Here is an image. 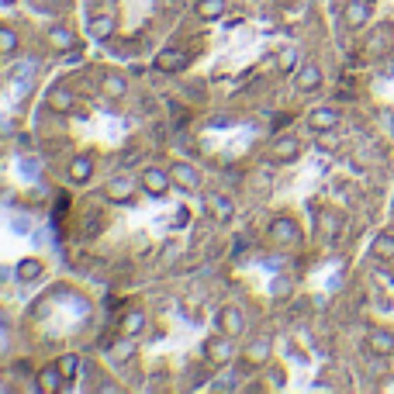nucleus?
Instances as JSON below:
<instances>
[{
    "instance_id": "ddd939ff",
    "label": "nucleus",
    "mask_w": 394,
    "mask_h": 394,
    "mask_svg": "<svg viewBox=\"0 0 394 394\" xmlns=\"http://www.w3.org/2000/svg\"><path fill=\"white\" fill-rule=\"evenodd\" d=\"M45 101H49V111H56V115H70L77 97L70 94V87H63V83H59V87H52V90L45 94Z\"/></svg>"
},
{
    "instance_id": "f03ea898",
    "label": "nucleus",
    "mask_w": 394,
    "mask_h": 394,
    "mask_svg": "<svg viewBox=\"0 0 394 394\" xmlns=\"http://www.w3.org/2000/svg\"><path fill=\"white\" fill-rule=\"evenodd\" d=\"M204 353L208 360L215 363V367H229L232 360H236V346H232V336H225V332H215L208 343H204Z\"/></svg>"
},
{
    "instance_id": "aec40b11",
    "label": "nucleus",
    "mask_w": 394,
    "mask_h": 394,
    "mask_svg": "<svg viewBox=\"0 0 394 394\" xmlns=\"http://www.w3.org/2000/svg\"><path fill=\"white\" fill-rule=\"evenodd\" d=\"M45 42H49V45H52L56 52H70L73 45H80V42L73 39V32H70V28H49Z\"/></svg>"
},
{
    "instance_id": "a878e982",
    "label": "nucleus",
    "mask_w": 394,
    "mask_h": 394,
    "mask_svg": "<svg viewBox=\"0 0 394 394\" xmlns=\"http://www.w3.org/2000/svg\"><path fill=\"white\" fill-rule=\"evenodd\" d=\"M146 325H149V322H146L142 312H132V315L125 318V336H128V339H139V336L146 332Z\"/></svg>"
},
{
    "instance_id": "9d476101",
    "label": "nucleus",
    "mask_w": 394,
    "mask_h": 394,
    "mask_svg": "<svg viewBox=\"0 0 394 394\" xmlns=\"http://www.w3.org/2000/svg\"><path fill=\"white\" fill-rule=\"evenodd\" d=\"M132 197H135L132 177H115V180L104 184V201H111V204H128Z\"/></svg>"
},
{
    "instance_id": "4be33fe9",
    "label": "nucleus",
    "mask_w": 394,
    "mask_h": 394,
    "mask_svg": "<svg viewBox=\"0 0 394 394\" xmlns=\"http://www.w3.org/2000/svg\"><path fill=\"white\" fill-rule=\"evenodd\" d=\"M90 32H94L97 42H108L115 35V18H111V14H97V18L90 21Z\"/></svg>"
},
{
    "instance_id": "9b49d317",
    "label": "nucleus",
    "mask_w": 394,
    "mask_h": 394,
    "mask_svg": "<svg viewBox=\"0 0 394 394\" xmlns=\"http://www.w3.org/2000/svg\"><path fill=\"white\" fill-rule=\"evenodd\" d=\"M63 388H66V377L59 374V367H56V363L42 367L39 377H35V391H42V394H56V391H63Z\"/></svg>"
},
{
    "instance_id": "f257e3e1",
    "label": "nucleus",
    "mask_w": 394,
    "mask_h": 394,
    "mask_svg": "<svg viewBox=\"0 0 394 394\" xmlns=\"http://www.w3.org/2000/svg\"><path fill=\"white\" fill-rule=\"evenodd\" d=\"M139 187H142V191H146L149 197H166V194H170V187H173V180H170V170L146 166V170L139 173Z\"/></svg>"
},
{
    "instance_id": "f8f14e48",
    "label": "nucleus",
    "mask_w": 394,
    "mask_h": 394,
    "mask_svg": "<svg viewBox=\"0 0 394 394\" xmlns=\"http://www.w3.org/2000/svg\"><path fill=\"white\" fill-rule=\"evenodd\" d=\"M184 66H187V56L180 49H163V52H156V59H153V70L156 73H180Z\"/></svg>"
},
{
    "instance_id": "2eb2a0df",
    "label": "nucleus",
    "mask_w": 394,
    "mask_h": 394,
    "mask_svg": "<svg viewBox=\"0 0 394 394\" xmlns=\"http://www.w3.org/2000/svg\"><path fill=\"white\" fill-rule=\"evenodd\" d=\"M94 170H97V166H94L90 156H73L66 177H70V184H90V180H94Z\"/></svg>"
},
{
    "instance_id": "1a4fd4ad",
    "label": "nucleus",
    "mask_w": 394,
    "mask_h": 394,
    "mask_svg": "<svg viewBox=\"0 0 394 394\" xmlns=\"http://www.w3.org/2000/svg\"><path fill=\"white\" fill-rule=\"evenodd\" d=\"M101 94H104V101H121V97L128 94V77L118 73V70H104V77H101Z\"/></svg>"
},
{
    "instance_id": "423d86ee",
    "label": "nucleus",
    "mask_w": 394,
    "mask_h": 394,
    "mask_svg": "<svg viewBox=\"0 0 394 394\" xmlns=\"http://www.w3.org/2000/svg\"><path fill=\"white\" fill-rule=\"evenodd\" d=\"M215 325H218V332H225V336H242V329H246V318L239 312L236 305H222L218 308V315H215Z\"/></svg>"
},
{
    "instance_id": "412c9836",
    "label": "nucleus",
    "mask_w": 394,
    "mask_h": 394,
    "mask_svg": "<svg viewBox=\"0 0 394 394\" xmlns=\"http://www.w3.org/2000/svg\"><path fill=\"white\" fill-rule=\"evenodd\" d=\"M194 11H197L201 21H218V18L225 14V0H197Z\"/></svg>"
},
{
    "instance_id": "5701e85b",
    "label": "nucleus",
    "mask_w": 394,
    "mask_h": 394,
    "mask_svg": "<svg viewBox=\"0 0 394 394\" xmlns=\"http://www.w3.org/2000/svg\"><path fill=\"white\" fill-rule=\"evenodd\" d=\"M42 274H45L42 260H21V263H18V280H21V284H35Z\"/></svg>"
},
{
    "instance_id": "6e6552de",
    "label": "nucleus",
    "mask_w": 394,
    "mask_h": 394,
    "mask_svg": "<svg viewBox=\"0 0 394 394\" xmlns=\"http://www.w3.org/2000/svg\"><path fill=\"white\" fill-rule=\"evenodd\" d=\"M339 121H343V115H339L336 108H312V111H308V128L318 132V135H322V132H336Z\"/></svg>"
},
{
    "instance_id": "20e7f679",
    "label": "nucleus",
    "mask_w": 394,
    "mask_h": 394,
    "mask_svg": "<svg viewBox=\"0 0 394 394\" xmlns=\"http://www.w3.org/2000/svg\"><path fill=\"white\" fill-rule=\"evenodd\" d=\"M267 239H270V242H280V246H291V242H298V239H301V229H298V222H294V218L277 215L274 222L267 225Z\"/></svg>"
},
{
    "instance_id": "f3484780",
    "label": "nucleus",
    "mask_w": 394,
    "mask_h": 394,
    "mask_svg": "<svg viewBox=\"0 0 394 394\" xmlns=\"http://www.w3.org/2000/svg\"><path fill=\"white\" fill-rule=\"evenodd\" d=\"M367 350L374 356H391L394 353V336L388 329H374L370 336H367Z\"/></svg>"
},
{
    "instance_id": "393cba45",
    "label": "nucleus",
    "mask_w": 394,
    "mask_h": 394,
    "mask_svg": "<svg viewBox=\"0 0 394 394\" xmlns=\"http://www.w3.org/2000/svg\"><path fill=\"white\" fill-rule=\"evenodd\" d=\"M374 256L377 260H388V263H394V236H377L374 239Z\"/></svg>"
},
{
    "instance_id": "6ab92c4d",
    "label": "nucleus",
    "mask_w": 394,
    "mask_h": 394,
    "mask_svg": "<svg viewBox=\"0 0 394 394\" xmlns=\"http://www.w3.org/2000/svg\"><path fill=\"white\" fill-rule=\"evenodd\" d=\"M56 367H59V374H63V377H66V384H70V381H77L80 370H83V356L80 353H63L59 360H56Z\"/></svg>"
},
{
    "instance_id": "39448f33",
    "label": "nucleus",
    "mask_w": 394,
    "mask_h": 394,
    "mask_svg": "<svg viewBox=\"0 0 394 394\" xmlns=\"http://www.w3.org/2000/svg\"><path fill=\"white\" fill-rule=\"evenodd\" d=\"M322 83H325V73H322L318 63H305V66L294 70V87H298V94H315V90H322Z\"/></svg>"
},
{
    "instance_id": "b1692460",
    "label": "nucleus",
    "mask_w": 394,
    "mask_h": 394,
    "mask_svg": "<svg viewBox=\"0 0 394 394\" xmlns=\"http://www.w3.org/2000/svg\"><path fill=\"white\" fill-rule=\"evenodd\" d=\"M18 45H21L18 32H14V28H7V25H0V56H14V52H18Z\"/></svg>"
},
{
    "instance_id": "dca6fc26",
    "label": "nucleus",
    "mask_w": 394,
    "mask_h": 394,
    "mask_svg": "<svg viewBox=\"0 0 394 394\" xmlns=\"http://www.w3.org/2000/svg\"><path fill=\"white\" fill-rule=\"evenodd\" d=\"M208 208H211V215H215L222 225H229V222L236 218V204H232L225 194H218V191H215V194H208Z\"/></svg>"
},
{
    "instance_id": "4468645a",
    "label": "nucleus",
    "mask_w": 394,
    "mask_h": 394,
    "mask_svg": "<svg viewBox=\"0 0 394 394\" xmlns=\"http://www.w3.org/2000/svg\"><path fill=\"white\" fill-rule=\"evenodd\" d=\"M267 360H270V339H253V343L242 350V363H246V367H253V370H256V367H263Z\"/></svg>"
},
{
    "instance_id": "bb28decb",
    "label": "nucleus",
    "mask_w": 394,
    "mask_h": 394,
    "mask_svg": "<svg viewBox=\"0 0 394 394\" xmlns=\"http://www.w3.org/2000/svg\"><path fill=\"white\" fill-rule=\"evenodd\" d=\"M277 66H280L284 73H287V70H294V66H298V49H284V52L277 56Z\"/></svg>"
},
{
    "instance_id": "7ed1b4c3",
    "label": "nucleus",
    "mask_w": 394,
    "mask_h": 394,
    "mask_svg": "<svg viewBox=\"0 0 394 394\" xmlns=\"http://www.w3.org/2000/svg\"><path fill=\"white\" fill-rule=\"evenodd\" d=\"M170 180H173V187H180L187 194L201 191V184H204V177H201V170H197L194 163H173L170 166Z\"/></svg>"
},
{
    "instance_id": "0eeeda50",
    "label": "nucleus",
    "mask_w": 394,
    "mask_h": 394,
    "mask_svg": "<svg viewBox=\"0 0 394 394\" xmlns=\"http://www.w3.org/2000/svg\"><path fill=\"white\" fill-rule=\"evenodd\" d=\"M298 153H301V139L298 135H277L274 142L267 146V156L277 159V163H291Z\"/></svg>"
},
{
    "instance_id": "a211bd4d",
    "label": "nucleus",
    "mask_w": 394,
    "mask_h": 394,
    "mask_svg": "<svg viewBox=\"0 0 394 394\" xmlns=\"http://www.w3.org/2000/svg\"><path fill=\"white\" fill-rule=\"evenodd\" d=\"M343 18H346L350 28H363L367 18H370V4H367V0H350V4L343 7Z\"/></svg>"
}]
</instances>
